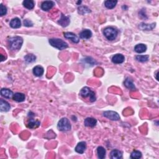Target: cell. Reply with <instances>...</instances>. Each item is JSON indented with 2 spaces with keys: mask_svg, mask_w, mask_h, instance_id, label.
<instances>
[{
  "mask_svg": "<svg viewBox=\"0 0 159 159\" xmlns=\"http://www.w3.org/2000/svg\"><path fill=\"white\" fill-rule=\"evenodd\" d=\"M10 26L13 29H18L21 28V22L20 18H13L12 20L10 21L9 23Z\"/></svg>",
  "mask_w": 159,
  "mask_h": 159,
  "instance_id": "obj_17",
  "label": "cell"
},
{
  "mask_svg": "<svg viewBox=\"0 0 159 159\" xmlns=\"http://www.w3.org/2000/svg\"><path fill=\"white\" fill-rule=\"evenodd\" d=\"M11 106L8 102L4 100L3 99L0 100V109L2 112H7L10 110Z\"/></svg>",
  "mask_w": 159,
  "mask_h": 159,
  "instance_id": "obj_11",
  "label": "cell"
},
{
  "mask_svg": "<svg viewBox=\"0 0 159 159\" xmlns=\"http://www.w3.org/2000/svg\"><path fill=\"white\" fill-rule=\"evenodd\" d=\"M40 123L38 120H35L32 118H30V119L28 121L27 126L30 129H36L38 127L40 126Z\"/></svg>",
  "mask_w": 159,
  "mask_h": 159,
  "instance_id": "obj_14",
  "label": "cell"
},
{
  "mask_svg": "<svg viewBox=\"0 0 159 159\" xmlns=\"http://www.w3.org/2000/svg\"><path fill=\"white\" fill-rule=\"evenodd\" d=\"M92 37V32L89 29H84L80 33V37L83 39H90Z\"/></svg>",
  "mask_w": 159,
  "mask_h": 159,
  "instance_id": "obj_15",
  "label": "cell"
},
{
  "mask_svg": "<svg viewBox=\"0 0 159 159\" xmlns=\"http://www.w3.org/2000/svg\"><path fill=\"white\" fill-rule=\"evenodd\" d=\"M13 99L18 103H21V102L24 101L26 99L25 94L22 93H16L14 94Z\"/></svg>",
  "mask_w": 159,
  "mask_h": 159,
  "instance_id": "obj_20",
  "label": "cell"
},
{
  "mask_svg": "<svg viewBox=\"0 0 159 159\" xmlns=\"http://www.w3.org/2000/svg\"><path fill=\"white\" fill-rule=\"evenodd\" d=\"M80 95L83 98H88L90 102H94L96 101L95 93L89 87H83V88L80 92Z\"/></svg>",
  "mask_w": 159,
  "mask_h": 159,
  "instance_id": "obj_2",
  "label": "cell"
},
{
  "mask_svg": "<svg viewBox=\"0 0 159 159\" xmlns=\"http://www.w3.org/2000/svg\"><path fill=\"white\" fill-rule=\"evenodd\" d=\"M1 94L2 96L7 98V99H11L14 95L13 92L8 88H2L1 90Z\"/></svg>",
  "mask_w": 159,
  "mask_h": 159,
  "instance_id": "obj_13",
  "label": "cell"
},
{
  "mask_svg": "<svg viewBox=\"0 0 159 159\" xmlns=\"http://www.w3.org/2000/svg\"><path fill=\"white\" fill-rule=\"evenodd\" d=\"M44 73V69L40 65L36 66L33 69V73L36 77H41Z\"/></svg>",
  "mask_w": 159,
  "mask_h": 159,
  "instance_id": "obj_21",
  "label": "cell"
},
{
  "mask_svg": "<svg viewBox=\"0 0 159 159\" xmlns=\"http://www.w3.org/2000/svg\"><path fill=\"white\" fill-rule=\"evenodd\" d=\"M97 120L93 118H87L84 121V124L86 127H93L96 125Z\"/></svg>",
  "mask_w": 159,
  "mask_h": 159,
  "instance_id": "obj_16",
  "label": "cell"
},
{
  "mask_svg": "<svg viewBox=\"0 0 159 159\" xmlns=\"http://www.w3.org/2000/svg\"><path fill=\"white\" fill-rule=\"evenodd\" d=\"M78 13L82 15L91 13V10L86 6H80L78 8Z\"/></svg>",
  "mask_w": 159,
  "mask_h": 159,
  "instance_id": "obj_28",
  "label": "cell"
},
{
  "mask_svg": "<svg viewBox=\"0 0 159 159\" xmlns=\"http://www.w3.org/2000/svg\"><path fill=\"white\" fill-rule=\"evenodd\" d=\"M55 5V3L52 1H45L41 4V9L43 11H47L51 9Z\"/></svg>",
  "mask_w": 159,
  "mask_h": 159,
  "instance_id": "obj_8",
  "label": "cell"
},
{
  "mask_svg": "<svg viewBox=\"0 0 159 159\" xmlns=\"http://www.w3.org/2000/svg\"><path fill=\"white\" fill-rule=\"evenodd\" d=\"M103 34L108 40H114L118 35V31L114 28L108 27L104 29Z\"/></svg>",
  "mask_w": 159,
  "mask_h": 159,
  "instance_id": "obj_4",
  "label": "cell"
},
{
  "mask_svg": "<svg viewBox=\"0 0 159 159\" xmlns=\"http://www.w3.org/2000/svg\"><path fill=\"white\" fill-rule=\"evenodd\" d=\"M147 50V46L144 44H139L136 45L134 47V51L135 52L138 54H141V53L145 52Z\"/></svg>",
  "mask_w": 159,
  "mask_h": 159,
  "instance_id": "obj_23",
  "label": "cell"
},
{
  "mask_svg": "<svg viewBox=\"0 0 159 159\" xmlns=\"http://www.w3.org/2000/svg\"><path fill=\"white\" fill-rule=\"evenodd\" d=\"M135 59L140 62H146L149 59V56L148 55H137L135 57Z\"/></svg>",
  "mask_w": 159,
  "mask_h": 159,
  "instance_id": "obj_29",
  "label": "cell"
},
{
  "mask_svg": "<svg viewBox=\"0 0 159 159\" xmlns=\"http://www.w3.org/2000/svg\"><path fill=\"white\" fill-rule=\"evenodd\" d=\"M111 60L113 63H114L115 64H120L123 63L124 62L125 57L123 55L118 54L113 56Z\"/></svg>",
  "mask_w": 159,
  "mask_h": 159,
  "instance_id": "obj_12",
  "label": "cell"
},
{
  "mask_svg": "<svg viewBox=\"0 0 159 159\" xmlns=\"http://www.w3.org/2000/svg\"><path fill=\"white\" fill-rule=\"evenodd\" d=\"M64 34V37H65L66 39H70L71 41H72L73 42L75 43V44H78L80 42V39L78 38V37L75 34L73 33V32H65L63 34Z\"/></svg>",
  "mask_w": 159,
  "mask_h": 159,
  "instance_id": "obj_7",
  "label": "cell"
},
{
  "mask_svg": "<svg viewBox=\"0 0 159 159\" xmlns=\"http://www.w3.org/2000/svg\"><path fill=\"white\" fill-rule=\"evenodd\" d=\"M106 150L103 147L100 146L98 147L97 155H98V157L100 159L104 158L106 157Z\"/></svg>",
  "mask_w": 159,
  "mask_h": 159,
  "instance_id": "obj_24",
  "label": "cell"
},
{
  "mask_svg": "<svg viewBox=\"0 0 159 159\" xmlns=\"http://www.w3.org/2000/svg\"><path fill=\"white\" fill-rule=\"evenodd\" d=\"M103 116L111 121H119L120 119V116L119 114L116 111H107L103 113Z\"/></svg>",
  "mask_w": 159,
  "mask_h": 159,
  "instance_id": "obj_6",
  "label": "cell"
},
{
  "mask_svg": "<svg viewBox=\"0 0 159 159\" xmlns=\"http://www.w3.org/2000/svg\"><path fill=\"white\" fill-rule=\"evenodd\" d=\"M117 3H118V1H115V0H113V1H109V0H108V1H106L104 2V6H106V7H107L108 9H111L115 7Z\"/></svg>",
  "mask_w": 159,
  "mask_h": 159,
  "instance_id": "obj_26",
  "label": "cell"
},
{
  "mask_svg": "<svg viewBox=\"0 0 159 159\" xmlns=\"http://www.w3.org/2000/svg\"><path fill=\"white\" fill-rule=\"evenodd\" d=\"M23 44V39L22 37L15 36L10 37L8 39V44L9 48L13 51L20 50Z\"/></svg>",
  "mask_w": 159,
  "mask_h": 159,
  "instance_id": "obj_1",
  "label": "cell"
},
{
  "mask_svg": "<svg viewBox=\"0 0 159 159\" xmlns=\"http://www.w3.org/2000/svg\"><path fill=\"white\" fill-rule=\"evenodd\" d=\"M86 149V143L84 141L79 142L77 146L75 147V151L80 154H83L85 152V151Z\"/></svg>",
  "mask_w": 159,
  "mask_h": 159,
  "instance_id": "obj_9",
  "label": "cell"
},
{
  "mask_svg": "<svg viewBox=\"0 0 159 159\" xmlns=\"http://www.w3.org/2000/svg\"><path fill=\"white\" fill-rule=\"evenodd\" d=\"M23 23L24 26H26V27H32L33 26L32 22L29 20H24L23 21Z\"/></svg>",
  "mask_w": 159,
  "mask_h": 159,
  "instance_id": "obj_32",
  "label": "cell"
},
{
  "mask_svg": "<svg viewBox=\"0 0 159 159\" xmlns=\"http://www.w3.org/2000/svg\"><path fill=\"white\" fill-rule=\"evenodd\" d=\"M7 13V7L4 6L3 4H1L0 5V15H1V16H4V15H5Z\"/></svg>",
  "mask_w": 159,
  "mask_h": 159,
  "instance_id": "obj_31",
  "label": "cell"
},
{
  "mask_svg": "<svg viewBox=\"0 0 159 159\" xmlns=\"http://www.w3.org/2000/svg\"><path fill=\"white\" fill-rule=\"evenodd\" d=\"M71 124L70 121L66 118H63L60 119L57 124L58 129L60 131H69L71 129Z\"/></svg>",
  "mask_w": 159,
  "mask_h": 159,
  "instance_id": "obj_5",
  "label": "cell"
},
{
  "mask_svg": "<svg viewBox=\"0 0 159 159\" xmlns=\"http://www.w3.org/2000/svg\"><path fill=\"white\" fill-rule=\"evenodd\" d=\"M156 23H152L151 24H147L146 23L142 22L139 24V28L141 29L142 31H151L155 27H156Z\"/></svg>",
  "mask_w": 159,
  "mask_h": 159,
  "instance_id": "obj_18",
  "label": "cell"
},
{
  "mask_svg": "<svg viewBox=\"0 0 159 159\" xmlns=\"http://www.w3.org/2000/svg\"><path fill=\"white\" fill-rule=\"evenodd\" d=\"M70 22V18L68 16H66L64 14H62L61 18H60V20L58 21V24L61 25L62 27H67V26H69Z\"/></svg>",
  "mask_w": 159,
  "mask_h": 159,
  "instance_id": "obj_10",
  "label": "cell"
},
{
  "mask_svg": "<svg viewBox=\"0 0 159 159\" xmlns=\"http://www.w3.org/2000/svg\"><path fill=\"white\" fill-rule=\"evenodd\" d=\"M49 42L52 47L57 49L60 51L64 50V49H65L69 47V45H68L67 42L60 39H50L49 40Z\"/></svg>",
  "mask_w": 159,
  "mask_h": 159,
  "instance_id": "obj_3",
  "label": "cell"
},
{
  "mask_svg": "<svg viewBox=\"0 0 159 159\" xmlns=\"http://www.w3.org/2000/svg\"><path fill=\"white\" fill-rule=\"evenodd\" d=\"M22 5H23L24 7H25L26 8H27L28 9H32L34 7L35 3L34 2V1H32V0H25V1H23L22 3Z\"/></svg>",
  "mask_w": 159,
  "mask_h": 159,
  "instance_id": "obj_25",
  "label": "cell"
},
{
  "mask_svg": "<svg viewBox=\"0 0 159 159\" xmlns=\"http://www.w3.org/2000/svg\"><path fill=\"white\" fill-rule=\"evenodd\" d=\"M131 158L139 159L142 157V153L139 150H134L131 154Z\"/></svg>",
  "mask_w": 159,
  "mask_h": 159,
  "instance_id": "obj_30",
  "label": "cell"
},
{
  "mask_svg": "<svg viewBox=\"0 0 159 159\" xmlns=\"http://www.w3.org/2000/svg\"><path fill=\"white\" fill-rule=\"evenodd\" d=\"M36 57L33 54H28L24 57V60L26 63H32L36 61Z\"/></svg>",
  "mask_w": 159,
  "mask_h": 159,
  "instance_id": "obj_27",
  "label": "cell"
},
{
  "mask_svg": "<svg viewBox=\"0 0 159 159\" xmlns=\"http://www.w3.org/2000/svg\"><path fill=\"white\" fill-rule=\"evenodd\" d=\"M123 157V153L119 150H113L110 153V158L111 159H121Z\"/></svg>",
  "mask_w": 159,
  "mask_h": 159,
  "instance_id": "obj_19",
  "label": "cell"
},
{
  "mask_svg": "<svg viewBox=\"0 0 159 159\" xmlns=\"http://www.w3.org/2000/svg\"><path fill=\"white\" fill-rule=\"evenodd\" d=\"M124 86L126 87L127 88L131 90L134 91L135 90V86L133 82H132V80L129 78H127L126 80H125V81L124 82Z\"/></svg>",
  "mask_w": 159,
  "mask_h": 159,
  "instance_id": "obj_22",
  "label": "cell"
}]
</instances>
